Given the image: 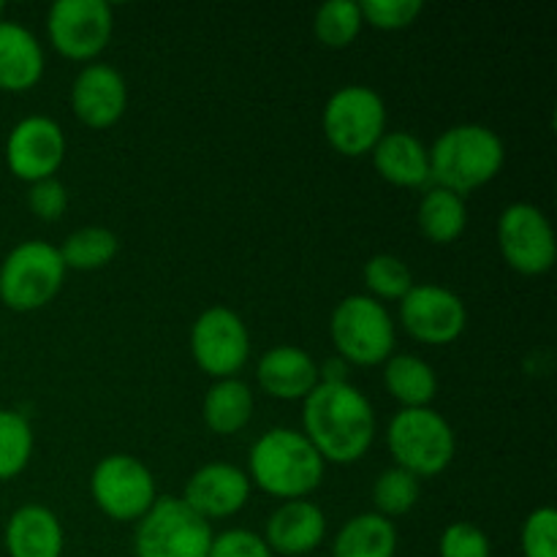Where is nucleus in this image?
I'll use <instances>...</instances> for the list:
<instances>
[{
    "label": "nucleus",
    "instance_id": "nucleus-30",
    "mask_svg": "<svg viewBox=\"0 0 557 557\" xmlns=\"http://www.w3.org/2000/svg\"><path fill=\"white\" fill-rule=\"evenodd\" d=\"M419 498H422V482L397 466L389 468V471H381L373 484L375 515L386 517V520L413 511Z\"/></svg>",
    "mask_w": 557,
    "mask_h": 557
},
{
    "label": "nucleus",
    "instance_id": "nucleus-17",
    "mask_svg": "<svg viewBox=\"0 0 557 557\" xmlns=\"http://www.w3.org/2000/svg\"><path fill=\"white\" fill-rule=\"evenodd\" d=\"M326 536V515L319 504L302 500H283L270 515L264 528V542L272 555L302 557L321 547Z\"/></svg>",
    "mask_w": 557,
    "mask_h": 557
},
{
    "label": "nucleus",
    "instance_id": "nucleus-33",
    "mask_svg": "<svg viewBox=\"0 0 557 557\" xmlns=\"http://www.w3.org/2000/svg\"><path fill=\"white\" fill-rule=\"evenodd\" d=\"M438 557H493V544L482 528L471 522H451L438 539Z\"/></svg>",
    "mask_w": 557,
    "mask_h": 557
},
{
    "label": "nucleus",
    "instance_id": "nucleus-3",
    "mask_svg": "<svg viewBox=\"0 0 557 557\" xmlns=\"http://www.w3.org/2000/svg\"><path fill=\"white\" fill-rule=\"evenodd\" d=\"M430 150V183L462 196L493 183L506 163L504 139L479 123L446 128Z\"/></svg>",
    "mask_w": 557,
    "mask_h": 557
},
{
    "label": "nucleus",
    "instance_id": "nucleus-36",
    "mask_svg": "<svg viewBox=\"0 0 557 557\" xmlns=\"http://www.w3.org/2000/svg\"><path fill=\"white\" fill-rule=\"evenodd\" d=\"M319 379L321 384H341V381H348V364L341 357L330 359V362H324L319 368Z\"/></svg>",
    "mask_w": 557,
    "mask_h": 557
},
{
    "label": "nucleus",
    "instance_id": "nucleus-26",
    "mask_svg": "<svg viewBox=\"0 0 557 557\" xmlns=\"http://www.w3.org/2000/svg\"><path fill=\"white\" fill-rule=\"evenodd\" d=\"M58 250L65 270L92 272L112 264L120 250V239L112 228L82 226L76 232H71Z\"/></svg>",
    "mask_w": 557,
    "mask_h": 557
},
{
    "label": "nucleus",
    "instance_id": "nucleus-22",
    "mask_svg": "<svg viewBox=\"0 0 557 557\" xmlns=\"http://www.w3.org/2000/svg\"><path fill=\"white\" fill-rule=\"evenodd\" d=\"M253 392L239 379H221L210 386L201 403V419L215 435H237L253 419Z\"/></svg>",
    "mask_w": 557,
    "mask_h": 557
},
{
    "label": "nucleus",
    "instance_id": "nucleus-18",
    "mask_svg": "<svg viewBox=\"0 0 557 557\" xmlns=\"http://www.w3.org/2000/svg\"><path fill=\"white\" fill-rule=\"evenodd\" d=\"M256 381L275 400H305L321 384L315 359L297 346L270 348L256 364Z\"/></svg>",
    "mask_w": 557,
    "mask_h": 557
},
{
    "label": "nucleus",
    "instance_id": "nucleus-37",
    "mask_svg": "<svg viewBox=\"0 0 557 557\" xmlns=\"http://www.w3.org/2000/svg\"><path fill=\"white\" fill-rule=\"evenodd\" d=\"M3 11H5V5H3V3H0V20H3Z\"/></svg>",
    "mask_w": 557,
    "mask_h": 557
},
{
    "label": "nucleus",
    "instance_id": "nucleus-20",
    "mask_svg": "<svg viewBox=\"0 0 557 557\" xmlns=\"http://www.w3.org/2000/svg\"><path fill=\"white\" fill-rule=\"evenodd\" d=\"M3 544L9 557H63L65 533L47 506H20L5 522Z\"/></svg>",
    "mask_w": 557,
    "mask_h": 557
},
{
    "label": "nucleus",
    "instance_id": "nucleus-28",
    "mask_svg": "<svg viewBox=\"0 0 557 557\" xmlns=\"http://www.w3.org/2000/svg\"><path fill=\"white\" fill-rule=\"evenodd\" d=\"M33 428L20 411L0 408V482L16 479L27 466H30Z\"/></svg>",
    "mask_w": 557,
    "mask_h": 557
},
{
    "label": "nucleus",
    "instance_id": "nucleus-4",
    "mask_svg": "<svg viewBox=\"0 0 557 557\" xmlns=\"http://www.w3.org/2000/svg\"><path fill=\"white\" fill-rule=\"evenodd\" d=\"M386 446L395 466L422 482L451 466L457 438L451 424L435 408H400L386 428Z\"/></svg>",
    "mask_w": 557,
    "mask_h": 557
},
{
    "label": "nucleus",
    "instance_id": "nucleus-6",
    "mask_svg": "<svg viewBox=\"0 0 557 557\" xmlns=\"http://www.w3.org/2000/svg\"><path fill=\"white\" fill-rule=\"evenodd\" d=\"M60 250L44 239H25L0 264V302L14 313H33L52 302L65 281Z\"/></svg>",
    "mask_w": 557,
    "mask_h": 557
},
{
    "label": "nucleus",
    "instance_id": "nucleus-23",
    "mask_svg": "<svg viewBox=\"0 0 557 557\" xmlns=\"http://www.w3.org/2000/svg\"><path fill=\"white\" fill-rule=\"evenodd\" d=\"M397 555V528L386 517L375 511L351 517L343 522L332 542V557H395Z\"/></svg>",
    "mask_w": 557,
    "mask_h": 557
},
{
    "label": "nucleus",
    "instance_id": "nucleus-10",
    "mask_svg": "<svg viewBox=\"0 0 557 557\" xmlns=\"http://www.w3.org/2000/svg\"><path fill=\"white\" fill-rule=\"evenodd\" d=\"M190 357L210 379H237L250 357V332L232 308L212 305L190 326Z\"/></svg>",
    "mask_w": 557,
    "mask_h": 557
},
{
    "label": "nucleus",
    "instance_id": "nucleus-32",
    "mask_svg": "<svg viewBox=\"0 0 557 557\" xmlns=\"http://www.w3.org/2000/svg\"><path fill=\"white\" fill-rule=\"evenodd\" d=\"M362 22L375 30H406L424 11L422 0H362Z\"/></svg>",
    "mask_w": 557,
    "mask_h": 557
},
{
    "label": "nucleus",
    "instance_id": "nucleus-29",
    "mask_svg": "<svg viewBox=\"0 0 557 557\" xmlns=\"http://www.w3.org/2000/svg\"><path fill=\"white\" fill-rule=\"evenodd\" d=\"M364 286L370 288L368 297L384 302H400L408 292L413 288V275L408 270L406 261L400 256L392 253H375L364 261Z\"/></svg>",
    "mask_w": 557,
    "mask_h": 557
},
{
    "label": "nucleus",
    "instance_id": "nucleus-8",
    "mask_svg": "<svg viewBox=\"0 0 557 557\" xmlns=\"http://www.w3.org/2000/svg\"><path fill=\"white\" fill-rule=\"evenodd\" d=\"M210 522L183 504V498H158L136 522V557H210Z\"/></svg>",
    "mask_w": 557,
    "mask_h": 557
},
{
    "label": "nucleus",
    "instance_id": "nucleus-13",
    "mask_svg": "<svg viewBox=\"0 0 557 557\" xmlns=\"http://www.w3.org/2000/svg\"><path fill=\"white\" fill-rule=\"evenodd\" d=\"M400 324L424 346H449L466 332L468 308L455 292L435 283H413L400 299Z\"/></svg>",
    "mask_w": 557,
    "mask_h": 557
},
{
    "label": "nucleus",
    "instance_id": "nucleus-16",
    "mask_svg": "<svg viewBox=\"0 0 557 557\" xmlns=\"http://www.w3.org/2000/svg\"><path fill=\"white\" fill-rule=\"evenodd\" d=\"M128 107V87L123 74L109 63H90L71 85V109L76 120L92 131L112 128Z\"/></svg>",
    "mask_w": 557,
    "mask_h": 557
},
{
    "label": "nucleus",
    "instance_id": "nucleus-21",
    "mask_svg": "<svg viewBox=\"0 0 557 557\" xmlns=\"http://www.w3.org/2000/svg\"><path fill=\"white\" fill-rule=\"evenodd\" d=\"M44 49L20 22L0 20V90L25 92L44 76Z\"/></svg>",
    "mask_w": 557,
    "mask_h": 557
},
{
    "label": "nucleus",
    "instance_id": "nucleus-31",
    "mask_svg": "<svg viewBox=\"0 0 557 557\" xmlns=\"http://www.w3.org/2000/svg\"><path fill=\"white\" fill-rule=\"evenodd\" d=\"M522 557H557V511L539 506L522 522Z\"/></svg>",
    "mask_w": 557,
    "mask_h": 557
},
{
    "label": "nucleus",
    "instance_id": "nucleus-9",
    "mask_svg": "<svg viewBox=\"0 0 557 557\" xmlns=\"http://www.w3.org/2000/svg\"><path fill=\"white\" fill-rule=\"evenodd\" d=\"M92 504L114 522H139L158 500L156 476L131 455H109L90 473Z\"/></svg>",
    "mask_w": 557,
    "mask_h": 557
},
{
    "label": "nucleus",
    "instance_id": "nucleus-25",
    "mask_svg": "<svg viewBox=\"0 0 557 557\" xmlns=\"http://www.w3.org/2000/svg\"><path fill=\"white\" fill-rule=\"evenodd\" d=\"M417 223L422 237L430 239L433 245L457 243L468 228L466 199L451 194V190L433 185V188L424 190L422 201H419Z\"/></svg>",
    "mask_w": 557,
    "mask_h": 557
},
{
    "label": "nucleus",
    "instance_id": "nucleus-5",
    "mask_svg": "<svg viewBox=\"0 0 557 557\" xmlns=\"http://www.w3.org/2000/svg\"><path fill=\"white\" fill-rule=\"evenodd\" d=\"M330 337L337 357L357 368H375L395 354L397 332L389 310L368 294H351L332 310Z\"/></svg>",
    "mask_w": 557,
    "mask_h": 557
},
{
    "label": "nucleus",
    "instance_id": "nucleus-1",
    "mask_svg": "<svg viewBox=\"0 0 557 557\" xmlns=\"http://www.w3.org/2000/svg\"><path fill=\"white\" fill-rule=\"evenodd\" d=\"M302 435L324 462L351 466L375 441V411L351 384H319L302 400Z\"/></svg>",
    "mask_w": 557,
    "mask_h": 557
},
{
    "label": "nucleus",
    "instance_id": "nucleus-12",
    "mask_svg": "<svg viewBox=\"0 0 557 557\" xmlns=\"http://www.w3.org/2000/svg\"><path fill=\"white\" fill-rule=\"evenodd\" d=\"M498 248L506 264L520 275H544L557 259L553 223L536 205L515 201L498 218Z\"/></svg>",
    "mask_w": 557,
    "mask_h": 557
},
{
    "label": "nucleus",
    "instance_id": "nucleus-14",
    "mask_svg": "<svg viewBox=\"0 0 557 557\" xmlns=\"http://www.w3.org/2000/svg\"><path fill=\"white\" fill-rule=\"evenodd\" d=\"M65 161V134L47 114L22 117L5 139V166L16 180L41 183L58 174Z\"/></svg>",
    "mask_w": 557,
    "mask_h": 557
},
{
    "label": "nucleus",
    "instance_id": "nucleus-15",
    "mask_svg": "<svg viewBox=\"0 0 557 557\" xmlns=\"http://www.w3.org/2000/svg\"><path fill=\"white\" fill-rule=\"evenodd\" d=\"M250 490L253 484L243 468L232 462H207L185 484L183 504L205 522L226 520L245 509Z\"/></svg>",
    "mask_w": 557,
    "mask_h": 557
},
{
    "label": "nucleus",
    "instance_id": "nucleus-7",
    "mask_svg": "<svg viewBox=\"0 0 557 557\" xmlns=\"http://www.w3.org/2000/svg\"><path fill=\"white\" fill-rule=\"evenodd\" d=\"M326 141L343 158H362L373 152L386 134V103L373 87L346 85L332 92L321 112Z\"/></svg>",
    "mask_w": 557,
    "mask_h": 557
},
{
    "label": "nucleus",
    "instance_id": "nucleus-24",
    "mask_svg": "<svg viewBox=\"0 0 557 557\" xmlns=\"http://www.w3.org/2000/svg\"><path fill=\"white\" fill-rule=\"evenodd\" d=\"M384 386L403 408H430L438 395V375L417 354H392L384 362Z\"/></svg>",
    "mask_w": 557,
    "mask_h": 557
},
{
    "label": "nucleus",
    "instance_id": "nucleus-19",
    "mask_svg": "<svg viewBox=\"0 0 557 557\" xmlns=\"http://www.w3.org/2000/svg\"><path fill=\"white\" fill-rule=\"evenodd\" d=\"M373 169L397 188H428L430 150L411 131H386L373 147Z\"/></svg>",
    "mask_w": 557,
    "mask_h": 557
},
{
    "label": "nucleus",
    "instance_id": "nucleus-2",
    "mask_svg": "<svg viewBox=\"0 0 557 557\" xmlns=\"http://www.w3.org/2000/svg\"><path fill=\"white\" fill-rule=\"evenodd\" d=\"M326 462L299 430L275 428L256 438L248 455V479L277 500L310 498L324 482Z\"/></svg>",
    "mask_w": 557,
    "mask_h": 557
},
{
    "label": "nucleus",
    "instance_id": "nucleus-35",
    "mask_svg": "<svg viewBox=\"0 0 557 557\" xmlns=\"http://www.w3.org/2000/svg\"><path fill=\"white\" fill-rule=\"evenodd\" d=\"M210 557H275L264 539L245 528H232L212 536Z\"/></svg>",
    "mask_w": 557,
    "mask_h": 557
},
{
    "label": "nucleus",
    "instance_id": "nucleus-11",
    "mask_svg": "<svg viewBox=\"0 0 557 557\" xmlns=\"http://www.w3.org/2000/svg\"><path fill=\"white\" fill-rule=\"evenodd\" d=\"M114 30V9L107 0H58L47 11V36L54 52L76 63H92Z\"/></svg>",
    "mask_w": 557,
    "mask_h": 557
},
{
    "label": "nucleus",
    "instance_id": "nucleus-27",
    "mask_svg": "<svg viewBox=\"0 0 557 557\" xmlns=\"http://www.w3.org/2000/svg\"><path fill=\"white\" fill-rule=\"evenodd\" d=\"M362 11L357 0H326L313 16V36L330 49H346L362 33Z\"/></svg>",
    "mask_w": 557,
    "mask_h": 557
},
{
    "label": "nucleus",
    "instance_id": "nucleus-34",
    "mask_svg": "<svg viewBox=\"0 0 557 557\" xmlns=\"http://www.w3.org/2000/svg\"><path fill=\"white\" fill-rule=\"evenodd\" d=\"M27 207H30L36 218L52 223L63 218L65 210H69V190H65V185L58 177L33 183L30 190H27Z\"/></svg>",
    "mask_w": 557,
    "mask_h": 557
}]
</instances>
